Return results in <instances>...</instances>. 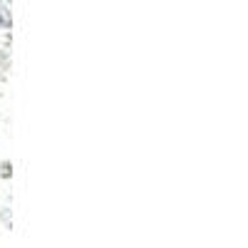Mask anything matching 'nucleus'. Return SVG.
Instances as JSON below:
<instances>
[{
  "label": "nucleus",
  "mask_w": 248,
  "mask_h": 248,
  "mask_svg": "<svg viewBox=\"0 0 248 248\" xmlns=\"http://www.w3.org/2000/svg\"><path fill=\"white\" fill-rule=\"evenodd\" d=\"M0 25H3V13H0Z\"/></svg>",
  "instance_id": "f257e3e1"
}]
</instances>
